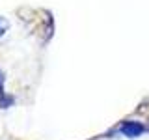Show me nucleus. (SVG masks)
<instances>
[{
  "instance_id": "obj_1",
  "label": "nucleus",
  "mask_w": 149,
  "mask_h": 140,
  "mask_svg": "<svg viewBox=\"0 0 149 140\" xmlns=\"http://www.w3.org/2000/svg\"><path fill=\"white\" fill-rule=\"evenodd\" d=\"M119 131L129 138H136L143 133V125L140 121H125V123H121Z\"/></svg>"
},
{
  "instance_id": "obj_2",
  "label": "nucleus",
  "mask_w": 149,
  "mask_h": 140,
  "mask_svg": "<svg viewBox=\"0 0 149 140\" xmlns=\"http://www.w3.org/2000/svg\"><path fill=\"white\" fill-rule=\"evenodd\" d=\"M13 97L11 95H6V92H4V75L0 71V106L2 108H9V106L13 105Z\"/></svg>"
},
{
  "instance_id": "obj_3",
  "label": "nucleus",
  "mask_w": 149,
  "mask_h": 140,
  "mask_svg": "<svg viewBox=\"0 0 149 140\" xmlns=\"http://www.w3.org/2000/svg\"><path fill=\"white\" fill-rule=\"evenodd\" d=\"M9 30V21L6 17H0V37H2L6 32Z\"/></svg>"
}]
</instances>
